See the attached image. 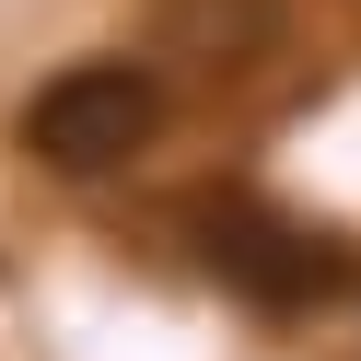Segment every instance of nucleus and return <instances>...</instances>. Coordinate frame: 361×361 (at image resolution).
Wrapping results in <instances>:
<instances>
[{
    "mask_svg": "<svg viewBox=\"0 0 361 361\" xmlns=\"http://www.w3.org/2000/svg\"><path fill=\"white\" fill-rule=\"evenodd\" d=\"M198 257H210V280H233L245 303H268V314H314V303H350L361 291V257L338 233H314V221H291V210H257V198L198 210Z\"/></svg>",
    "mask_w": 361,
    "mask_h": 361,
    "instance_id": "f03ea898",
    "label": "nucleus"
},
{
    "mask_svg": "<svg viewBox=\"0 0 361 361\" xmlns=\"http://www.w3.org/2000/svg\"><path fill=\"white\" fill-rule=\"evenodd\" d=\"M152 140H164V82H152V59H71L59 82L24 94V152L47 175H71V187L128 175Z\"/></svg>",
    "mask_w": 361,
    "mask_h": 361,
    "instance_id": "f257e3e1",
    "label": "nucleus"
}]
</instances>
